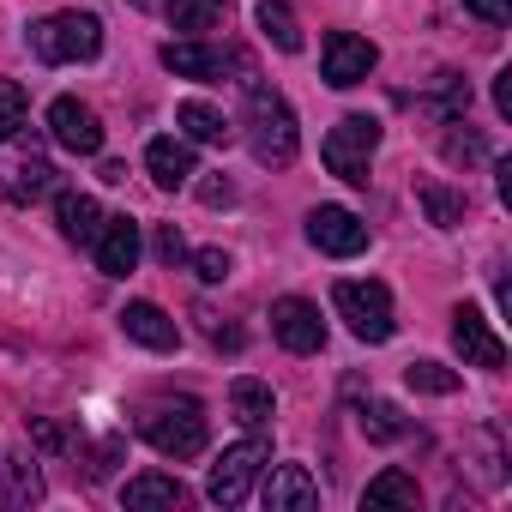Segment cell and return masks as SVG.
<instances>
[{
    "label": "cell",
    "mask_w": 512,
    "mask_h": 512,
    "mask_svg": "<svg viewBox=\"0 0 512 512\" xmlns=\"http://www.w3.org/2000/svg\"><path fill=\"white\" fill-rule=\"evenodd\" d=\"M308 241H314L320 253L350 260V253L368 247V223H362L356 211H344V205H314V211H308Z\"/></svg>",
    "instance_id": "obj_10"
},
{
    "label": "cell",
    "mask_w": 512,
    "mask_h": 512,
    "mask_svg": "<svg viewBox=\"0 0 512 512\" xmlns=\"http://www.w3.org/2000/svg\"><path fill=\"white\" fill-rule=\"evenodd\" d=\"M139 428H145V440H151L163 458H199V452H205V410H199L193 398L151 404Z\"/></svg>",
    "instance_id": "obj_5"
},
{
    "label": "cell",
    "mask_w": 512,
    "mask_h": 512,
    "mask_svg": "<svg viewBox=\"0 0 512 512\" xmlns=\"http://www.w3.org/2000/svg\"><path fill=\"white\" fill-rule=\"evenodd\" d=\"M121 332H127L133 344H145V350H175V344H181L175 320H169L157 302H127V308H121Z\"/></svg>",
    "instance_id": "obj_15"
},
{
    "label": "cell",
    "mask_w": 512,
    "mask_h": 512,
    "mask_svg": "<svg viewBox=\"0 0 512 512\" xmlns=\"http://www.w3.org/2000/svg\"><path fill=\"white\" fill-rule=\"evenodd\" d=\"M374 151H380V121H374V115H344V121L326 133V145H320L326 169H332L338 181H350V187H368Z\"/></svg>",
    "instance_id": "obj_4"
},
{
    "label": "cell",
    "mask_w": 512,
    "mask_h": 512,
    "mask_svg": "<svg viewBox=\"0 0 512 512\" xmlns=\"http://www.w3.org/2000/svg\"><path fill=\"white\" fill-rule=\"evenodd\" d=\"M362 434H368V440H404V416H398V404L374 398V404L362 410Z\"/></svg>",
    "instance_id": "obj_28"
},
{
    "label": "cell",
    "mask_w": 512,
    "mask_h": 512,
    "mask_svg": "<svg viewBox=\"0 0 512 512\" xmlns=\"http://www.w3.org/2000/svg\"><path fill=\"white\" fill-rule=\"evenodd\" d=\"M193 266H199L205 284H223V278H229V253H223V247H199V253H193Z\"/></svg>",
    "instance_id": "obj_29"
},
{
    "label": "cell",
    "mask_w": 512,
    "mask_h": 512,
    "mask_svg": "<svg viewBox=\"0 0 512 512\" xmlns=\"http://www.w3.org/2000/svg\"><path fill=\"white\" fill-rule=\"evenodd\" d=\"M260 31H266L284 55H296V49H302V25H296V13L284 7V0H260Z\"/></svg>",
    "instance_id": "obj_24"
},
{
    "label": "cell",
    "mask_w": 512,
    "mask_h": 512,
    "mask_svg": "<svg viewBox=\"0 0 512 512\" xmlns=\"http://www.w3.org/2000/svg\"><path fill=\"white\" fill-rule=\"evenodd\" d=\"M49 133H55V145L73 151V157H97V151H103V121H97V109L79 103V97H55V103H49Z\"/></svg>",
    "instance_id": "obj_8"
},
{
    "label": "cell",
    "mask_w": 512,
    "mask_h": 512,
    "mask_svg": "<svg viewBox=\"0 0 512 512\" xmlns=\"http://www.w3.org/2000/svg\"><path fill=\"white\" fill-rule=\"evenodd\" d=\"M0 476H7V500H43V476H37V464L25 458V452H13L7 464H0Z\"/></svg>",
    "instance_id": "obj_25"
},
{
    "label": "cell",
    "mask_w": 512,
    "mask_h": 512,
    "mask_svg": "<svg viewBox=\"0 0 512 512\" xmlns=\"http://www.w3.org/2000/svg\"><path fill=\"white\" fill-rule=\"evenodd\" d=\"M25 109H31L25 85H19V79H0V145H7V139L25 127Z\"/></svg>",
    "instance_id": "obj_27"
},
{
    "label": "cell",
    "mask_w": 512,
    "mask_h": 512,
    "mask_svg": "<svg viewBox=\"0 0 512 512\" xmlns=\"http://www.w3.org/2000/svg\"><path fill=\"white\" fill-rule=\"evenodd\" d=\"M175 121H181V133H187V139H199V145H223V139H229L223 109H211V103H199V97H187V103L175 109Z\"/></svg>",
    "instance_id": "obj_19"
},
{
    "label": "cell",
    "mask_w": 512,
    "mask_h": 512,
    "mask_svg": "<svg viewBox=\"0 0 512 512\" xmlns=\"http://www.w3.org/2000/svg\"><path fill=\"white\" fill-rule=\"evenodd\" d=\"M494 109H500V115H512V73H500V79H494Z\"/></svg>",
    "instance_id": "obj_35"
},
{
    "label": "cell",
    "mask_w": 512,
    "mask_h": 512,
    "mask_svg": "<svg viewBox=\"0 0 512 512\" xmlns=\"http://www.w3.org/2000/svg\"><path fill=\"white\" fill-rule=\"evenodd\" d=\"M37 446L55 452V446H61V428H55V422H37Z\"/></svg>",
    "instance_id": "obj_36"
},
{
    "label": "cell",
    "mask_w": 512,
    "mask_h": 512,
    "mask_svg": "<svg viewBox=\"0 0 512 512\" xmlns=\"http://www.w3.org/2000/svg\"><path fill=\"white\" fill-rule=\"evenodd\" d=\"M416 199H422L428 223H440V229H458V223H464V193H452V187H440V181H422Z\"/></svg>",
    "instance_id": "obj_23"
},
{
    "label": "cell",
    "mask_w": 512,
    "mask_h": 512,
    "mask_svg": "<svg viewBox=\"0 0 512 512\" xmlns=\"http://www.w3.org/2000/svg\"><path fill=\"white\" fill-rule=\"evenodd\" d=\"M464 13L482 19V25H506L512 19V0H464Z\"/></svg>",
    "instance_id": "obj_30"
},
{
    "label": "cell",
    "mask_w": 512,
    "mask_h": 512,
    "mask_svg": "<svg viewBox=\"0 0 512 512\" xmlns=\"http://www.w3.org/2000/svg\"><path fill=\"white\" fill-rule=\"evenodd\" d=\"M91 247H97V272L103 278H127L139 266V223L133 217H103Z\"/></svg>",
    "instance_id": "obj_13"
},
{
    "label": "cell",
    "mask_w": 512,
    "mask_h": 512,
    "mask_svg": "<svg viewBox=\"0 0 512 512\" xmlns=\"http://www.w3.org/2000/svg\"><path fill=\"white\" fill-rule=\"evenodd\" d=\"M404 380H410V392H428V398H452L458 392V374L446 362H410Z\"/></svg>",
    "instance_id": "obj_26"
},
{
    "label": "cell",
    "mask_w": 512,
    "mask_h": 512,
    "mask_svg": "<svg viewBox=\"0 0 512 512\" xmlns=\"http://www.w3.org/2000/svg\"><path fill=\"white\" fill-rule=\"evenodd\" d=\"M181 253H187V241H181V229H175V223H163V229H157V260H169V266H175V260H181Z\"/></svg>",
    "instance_id": "obj_33"
},
{
    "label": "cell",
    "mask_w": 512,
    "mask_h": 512,
    "mask_svg": "<svg viewBox=\"0 0 512 512\" xmlns=\"http://www.w3.org/2000/svg\"><path fill=\"white\" fill-rule=\"evenodd\" d=\"M19 175H25V181L13 187V199H37V193H49V175H55V169H49V163H31V169H19Z\"/></svg>",
    "instance_id": "obj_31"
},
{
    "label": "cell",
    "mask_w": 512,
    "mask_h": 512,
    "mask_svg": "<svg viewBox=\"0 0 512 512\" xmlns=\"http://www.w3.org/2000/svg\"><path fill=\"white\" fill-rule=\"evenodd\" d=\"M332 308L344 314V326H350L362 344H386V338L398 332V320H392V290L374 284V278H344V284L332 290Z\"/></svg>",
    "instance_id": "obj_3"
},
{
    "label": "cell",
    "mask_w": 512,
    "mask_h": 512,
    "mask_svg": "<svg viewBox=\"0 0 512 512\" xmlns=\"http://www.w3.org/2000/svg\"><path fill=\"white\" fill-rule=\"evenodd\" d=\"M229 404H235V416H241L247 428H266V422L278 416V398H272L266 380H235V386H229Z\"/></svg>",
    "instance_id": "obj_18"
},
{
    "label": "cell",
    "mask_w": 512,
    "mask_h": 512,
    "mask_svg": "<svg viewBox=\"0 0 512 512\" xmlns=\"http://www.w3.org/2000/svg\"><path fill=\"white\" fill-rule=\"evenodd\" d=\"M145 169H151V181H157V187H169V193H175V187H187V181H193V151H187L181 139H151V145H145Z\"/></svg>",
    "instance_id": "obj_16"
},
{
    "label": "cell",
    "mask_w": 512,
    "mask_h": 512,
    "mask_svg": "<svg viewBox=\"0 0 512 512\" xmlns=\"http://www.w3.org/2000/svg\"><path fill=\"white\" fill-rule=\"evenodd\" d=\"M55 217H61V235L79 241V247H91L97 229H103V205L91 193H55Z\"/></svg>",
    "instance_id": "obj_17"
},
{
    "label": "cell",
    "mask_w": 512,
    "mask_h": 512,
    "mask_svg": "<svg viewBox=\"0 0 512 512\" xmlns=\"http://www.w3.org/2000/svg\"><path fill=\"white\" fill-rule=\"evenodd\" d=\"M374 67H380V49H374L368 37H356V31H332V37L320 43V79L338 85V91L362 85Z\"/></svg>",
    "instance_id": "obj_7"
},
{
    "label": "cell",
    "mask_w": 512,
    "mask_h": 512,
    "mask_svg": "<svg viewBox=\"0 0 512 512\" xmlns=\"http://www.w3.org/2000/svg\"><path fill=\"white\" fill-rule=\"evenodd\" d=\"M422 500V488H416V476H404V470H380L374 482H368V494H362V506H416Z\"/></svg>",
    "instance_id": "obj_22"
},
{
    "label": "cell",
    "mask_w": 512,
    "mask_h": 512,
    "mask_svg": "<svg viewBox=\"0 0 512 512\" xmlns=\"http://www.w3.org/2000/svg\"><path fill=\"white\" fill-rule=\"evenodd\" d=\"M163 67H169L175 79H199V85H217L223 73H247L241 55H229V49H205V43H169V49H163Z\"/></svg>",
    "instance_id": "obj_12"
},
{
    "label": "cell",
    "mask_w": 512,
    "mask_h": 512,
    "mask_svg": "<svg viewBox=\"0 0 512 512\" xmlns=\"http://www.w3.org/2000/svg\"><path fill=\"white\" fill-rule=\"evenodd\" d=\"M121 500H127L133 512H151V506H181L187 488H181L175 476H133V482L121 488Z\"/></svg>",
    "instance_id": "obj_20"
},
{
    "label": "cell",
    "mask_w": 512,
    "mask_h": 512,
    "mask_svg": "<svg viewBox=\"0 0 512 512\" xmlns=\"http://www.w3.org/2000/svg\"><path fill=\"white\" fill-rule=\"evenodd\" d=\"M199 199H205V205H229V199H235V187H229V181H205V187H199Z\"/></svg>",
    "instance_id": "obj_34"
},
{
    "label": "cell",
    "mask_w": 512,
    "mask_h": 512,
    "mask_svg": "<svg viewBox=\"0 0 512 512\" xmlns=\"http://www.w3.org/2000/svg\"><path fill=\"white\" fill-rule=\"evenodd\" d=\"M25 37H31L37 61H49V67L97 61V55H103V19H97V13H55V19H37Z\"/></svg>",
    "instance_id": "obj_2"
},
{
    "label": "cell",
    "mask_w": 512,
    "mask_h": 512,
    "mask_svg": "<svg viewBox=\"0 0 512 512\" xmlns=\"http://www.w3.org/2000/svg\"><path fill=\"white\" fill-rule=\"evenodd\" d=\"M320 506V482L308 476V464H278L266 476V512H314Z\"/></svg>",
    "instance_id": "obj_14"
},
{
    "label": "cell",
    "mask_w": 512,
    "mask_h": 512,
    "mask_svg": "<svg viewBox=\"0 0 512 512\" xmlns=\"http://www.w3.org/2000/svg\"><path fill=\"white\" fill-rule=\"evenodd\" d=\"M272 332H278V344H284V350H296V356L326 350V320H320V308H314V302H302V296L272 302Z\"/></svg>",
    "instance_id": "obj_11"
},
{
    "label": "cell",
    "mask_w": 512,
    "mask_h": 512,
    "mask_svg": "<svg viewBox=\"0 0 512 512\" xmlns=\"http://www.w3.org/2000/svg\"><path fill=\"white\" fill-rule=\"evenodd\" d=\"M266 464H272V446H266V440H235V446L211 464L205 500H211V506H241L247 488H253V476H260Z\"/></svg>",
    "instance_id": "obj_6"
},
{
    "label": "cell",
    "mask_w": 512,
    "mask_h": 512,
    "mask_svg": "<svg viewBox=\"0 0 512 512\" xmlns=\"http://www.w3.org/2000/svg\"><path fill=\"white\" fill-rule=\"evenodd\" d=\"M452 344H458V356H464L470 368H506V338H500L494 320H488L482 308H470V302H458V314H452Z\"/></svg>",
    "instance_id": "obj_9"
},
{
    "label": "cell",
    "mask_w": 512,
    "mask_h": 512,
    "mask_svg": "<svg viewBox=\"0 0 512 512\" xmlns=\"http://www.w3.org/2000/svg\"><path fill=\"white\" fill-rule=\"evenodd\" d=\"M247 151L260 157L266 169H284V163H296V151H302L296 109H290L278 91H266V85H247Z\"/></svg>",
    "instance_id": "obj_1"
},
{
    "label": "cell",
    "mask_w": 512,
    "mask_h": 512,
    "mask_svg": "<svg viewBox=\"0 0 512 512\" xmlns=\"http://www.w3.org/2000/svg\"><path fill=\"white\" fill-rule=\"evenodd\" d=\"M446 157L452 163H476L482 157V139L476 133H446Z\"/></svg>",
    "instance_id": "obj_32"
},
{
    "label": "cell",
    "mask_w": 512,
    "mask_h": 512,
    "mask_svg": "<svg viewBox=\"0 0 512 512\" xmlns=\"http://www.w3.org/2000/svg\"><path fill=\"white\" fill-rule=\"evenodd\" d=\"M169 7V25L175 31H187V37H199V31H217L223 25V0H163Z\"/></svg>",
    "instance_id": "obj_21"
}]
</instances>
